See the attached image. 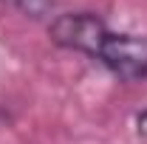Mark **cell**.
<instances>
[{
  "label": "cell",
  "mask_w": 147,
  "mask_h": 144,
  "mask_svg": "<svg viewBox=\"0 0 147 144\" xmlns=\"http://www.w3.org/2000/svg\"><path fill=\"white\" fill-rule=\"evenodd\" d=\"M14 3H17L20 11L28 14V17H42V14H48L51 6H54V0H14Z\"/></svg>",
  "instance_id": "obj_2"
},
{
  "label": "cell",
  "mask_w": 147,
  "mask_h": 144,
  "mask_svg": "<svg viewBox=\"0 0 147 144\" xmlns=\"http://www.w3.org/2000/svg\"><path fill=\"white\" fill-rule=\"evenodd\" d=\"M139 136H147V110L139 116Z\"/></svg>",
  "instance_id": "obj_3"
},
{
  "label": "cell",
  "mask_w": 147,
  "mask_h": 144,
  "mask_svg": "<svg viewBox=\"0 0 147 144\" xmlns=\"http://www.w3.org/2000/svg\"><path fill=\"white\" fill-rule=\"evenodd\" d=\"M48 37L59 48L79 51L125 82L147 79V37L116 34L93 11H68L51 20Z\"/></svg>",
  "instance_id": "obj_1"
}]
</instances>
